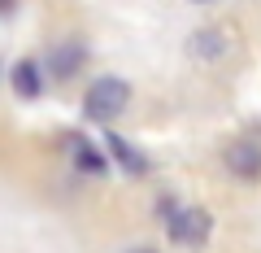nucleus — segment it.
<instances>
[{"label": "nucleus", "instance_id": "nucleus-1", "mask_svg": "<svg viewBox=\"0 0 261 253\" xmlns=\"http://www.w3.org/2000/svg\"><path fill=\"white\" fill-rule=\"evenodd\" d=\"M126 101H130L126 79L105 75V79H96V83L87 87V96H83V113H87L92 122H113L122 109H126Z\"/></svg>", "mask_w": 261, "mask_h": 253}, {"label": "nucleus", "instance_id": "nucleus-2", "mask_svg": "<svg viewBox=\"0 0 261 253\" xmlns=\"http://www.w3.org/2000/svg\"><path fill=\"white\" fill-rule=\"evenodd\" d=\"M170 240L183 244V249H200V244L209 240V232H214V218H209V210L200 205H183V210H170Z\"/></svg>", "mask_w": 261, "mask_h": 253}, {"label": "nucleus", "instance_id": "nucleus-3", "mask_svg": "<svg viewBox=\"0 0 261 253\" xmlns=\"http://www.w3.org/2000/svg\"><path fill=\"white\" fill-rule=\"evenodd\" d=\"M222 162H226V170H231L235 179H261V144H252V140L226 144Z\"/></svg>", "mask_w": 261, "mask_h": 253}, {"label": "nucleus", "instance_id": "nucleus-4", "mask_svg": "<svg viewBox=\"0 0 261 253\" xmlns=\"http://www.w3.org/2000/svg\"><path fill=\"white\" fill-rule=\"evenodd\" d=\"M187 53H192L196 61H222V57L231 53V39H226V31H196L192 44H187Z\"/></svg>", "mask_w": 261, "mask_h": 253}, {"label": "nucleus", "instance_id": "nucleus-5", "mask_svg": "<svg viewBox=\"0 0 261 253\" xmlns=\"http://www.w3.org/2000/svg\"><path fill=\"white\" fill-rule=\"evenodd\" d=\"M83 61H87L83 44H57V48H53V61H48V70H53L57 79H74L79 70H83Z\"/></svg>", "mask_w": 261, "mask_h": 253}, {"label": "nucleus", "instance_id": "nucleus-6", "mask_svg": "<svg viewBox=\"0 0 261 253\" xmlns=\"http://www.w3.org/2000/svg\"><path fill=\"white\" fill-rule=\"evenodd\" d=\"M105 144H109V153L118 157V166L126 170V175H144V170H148V157H144L135 144H126L122 135H113V131H109V140H105Z\"/></svg>", "mask_w": 261, "mask_h": 253}, {"label": "nucleus", "instance_id": "nucleus-7", "mask_svg": "<svg viewBox=\"0 0 261 253\" xmlns=\"http://www.w3.org/2000/svg\"><path fill=\"white\" fill-rule=\"evenodd\" d=\"M13 92L27 96V101H35V96L44 92V79H39L35 61H18V66H13Z\"/></svg>", "mask_w": 261, "mask_h": 253}, {"label": "nucleus", "instance_id": "nucleus-8", "mask_svg": "<svg viewBox=\"0 0 261 253\" xmlns=\"http://www.w3.org/2000/svg\"><path fill=\"white\" fill-rule=\"evenodd\" d=\"M70 153H74L79 170H92V175H105V170H109L105 153H100V149H92V144H87L83 135H70Z\"/></svg>", "mask_w": 261, "mask_h": 253}, {"label": "nucleus", "instance_id": "nucleus-9", "mask_svg": "<svg viewBox=\"0 0 261 253\" xmlns=\"http://www.w3.org/2000/svg\"><path fill=\"white\" fill-rule=\"evenodd\" d=\"M13 5H18V0H0V13H13Z\"/></svg>", "mask_w": 261, "mask_h": 253}, {"label": "nucleus", "instance_id": "nucleus-10", "mask_svg": "<svg viewBox=\"0 0 261 253\" xmlns=\"http://www.w3.org/2000/svg\"><path fill=\"white\" fill-rule=\"evenodd\" d=\"M192 5H214V0H192Z\"/></svg>", "mask_w": 261, "mask_h": 253}, {"label": "nucleus", "instance_id": "nucleus-11", "mask_svg": "<svg viewBox=\"0 0 261 253\" xmlns=\"http://www.w3.org/2000/svg\"><path fill=\"white\" fill-rule=\"evenodd\" d=\"M135 253H152V249H135Z\"/></svg>", "mask_w": 261, "mask_h": 253}]
</instances>
